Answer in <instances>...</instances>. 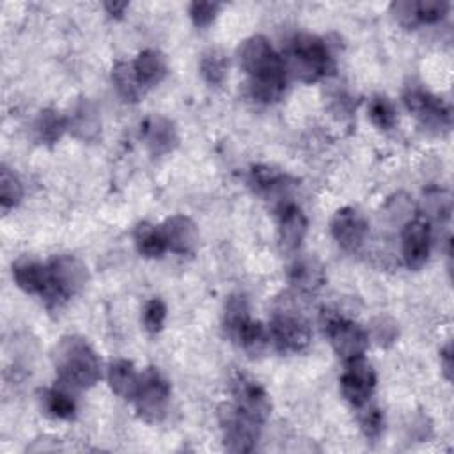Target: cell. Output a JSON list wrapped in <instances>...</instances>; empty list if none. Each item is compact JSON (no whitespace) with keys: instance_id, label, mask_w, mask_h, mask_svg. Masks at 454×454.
I'll list each match as a JSON object with an SVG mask.
<instances>
[{"instance_id":"obj_28","label":"cell","mask_w":454,"mask_h":454,"mask_svg":"<svg viewBox=\"0 0 454 454\" xmlns=\"http://www.w3.org/2000/svg\"><path fill=\"white\" fill-rule=\"evenodd\" d=\"M239 346L245 349V353L250 358H257L261 355L266 353V349L270 348L271 337H270V330L261 323V321H248L245 325V328L241 330L238 340Z\"/></svg>"},{"instance_id":"obj_18","label":"cell","mask_w":454,"mask_h":454,"mask_svg":"<svg viewBox=\"0 0 454 454\" xmlns=\"http://www.w3.org/2000/svg\"><path fill=\"white\" fill-rule=\"evenodd\" d=\"M250 184L254 186L255 192L262 193L268 199H277V207H280L282 204H286L287 200H284L289 186H291V179L289 176H286L284 172L268 167V165H255L250 170Z\"/></svg>"},{"instance_id":"obj_25","label":"cell","mask_w":454,"mask_h":454,"mask_svg":"<svg viewBox=\"0 0 454 454\" xmlns=\"http://www.w3.org/2000/svg\"><path fill=\"white\" fill-rule=\"evenodd\" d=\"M133 239L138 254L147 259L161 257L167 252V243L161 229L149 222H140L133 231Z\"/></svg>"},{"instance_id":"obj_34","label":"cell","mask_w":454,"mask_h":454,"mask_svg":"<svg viewBox=\"0 0 454 454\" xmlns=\"http://www.w3.org/2000/svg\"><path fill=\"white\" fill-rule=\"evenodd\" d=\"M167 307L160 298H153L144 305V328L149 333H158L163 328Z\"/></svg>"},{"instance_id":"obj_12","label":"cell","mask_w":454,"mask_h":454,"mask_svg":"<svg viewBox=\"0 0 454 454\" xmlns=\"http://www.w3.org/2000/svg\"><path fill=\"white\" fill-rule=\"evenodd\" d=\"M403 259L410 270H420L431 252V227L426 218H410L403 227L401 236Z\"/></svg>"},{"instance_id":"obj_11","label":"cell","mask_w":454,"mask_h":454,"mask_svg":"<svg viewBox=\"0 0 454 454\" xmlns=\"http://www.w3.org/2000/svg\"><path fill=\"white\" fill-rule=\"evenodd\" d=\"M374 369L364 356L346 362V369L340 376V392L348 403H351L356 408L367 404L374 392Z\"/></svg>"},{"instance_id":"obj_8","label":"cell","mask_w":454,"mask_h":454,"mask_svg":"<svg viewBox=\"0 0 454 454\" xmlns=\"http://www.w3.org/2000/svg\"><path fill=\"white\" fill-rule=\"evenodd\" d=\"M270 337L280 353H298L310 342V328L301 314L289 307L277 309L270 323Z\"/></svg>"},{"instance_id":"obj_3","label":"cell","mask_w":454,"mask_h":454,"mask_svg":"<svg viewBox=\"0 0 454 454\" xmlns=\"http://www.w3.org/2000/svg\"><path fill=\"white\" fill-rule=\"evenodd\" d=\"M284 64L287 74L303 83L317 82L335 71V59L328 44L312 34H298L291 39Z\"/></svg>"},{"instance_id":"obj_26","label":"cell","mask_w":454,"mask_h":454,"mask_svg":"<svg viewBox=\"0 0 454 454\" xmlns=\"http://www.w3.org/2000/svg\"><path fill=\"white\" fill-rule=\"evenodd\" d=\"M250 321L248 301L243 294H231L223 309V330L232 339L238 340L241 330Z\"/></svg>"},{"instance_id":"obj_22","label":"cell","mask_w":454,"mask_h":454,"mask_svg":"<svg viewBox=\"0 0 454 454\" xmlns=\"http://www.w3.org/2000/svg\"><path fill=\"white\" fill-rule=\"evenodd\" d=\"M67 121H69V129L73 131V135L82 140H94L99 133L101 121H99L98 108L87 98L80 99L74 105L73 114H71V117H67Z\"/></svg>"},{"instance_id":"obj_31","label":"cell","mask_w":454,"mask_h":454,"mask_svg":"<svg viewBox=\"0 0 454 454\" xmlns=\"http://www.w3.org/2000/svg\"><path fill=\"white\" fill-rule=\"evenodd\" d=\"M369 119L378 129H390L395 124V108L387 96H374L369 101Z\"/></svg>"},{"instance_id":"obj_33","label":"cell","mask_w":454,"mask_h":454,"mask_svg":"<svg viewBox=\"0 0 454 454\" xmlns=\"http://www.w3.org/2000/svg\"><path fill=\"white\" fill-rule=\"evenodd\" d=\"M449 4L443 0H420L415 2V18L419 23H438L447 16Z\"/></svg>"},{"instance_id":"obj_20","label":"cell","mask_w":454,"mask_h":454,"mask_svg":"<svg viewBox=\"0 0 454 454\" xmlns=\"http://www.w3.org/2000/svg\"><path fill=\"white\" fill-rule=\"evenodd\" d=\"M140 374L129 360L117 358L108 365V385L115 395L124 401H133Z\"/></svg>"},{"instance_id":"obj_2","label":"cell","mask_w":454,"mask_h":454,"mask_svg":"<svg viewBox=\"0 0 454 454\" xmlns=\"http://www.w3.org/2000/svg\"><path fill=\"white\" fill-rule=\"evenodd\" d=\"M53 365L59 383L67 390L90 388L101 378V364L90 344L76 335L59 340L53 349Z\"/></svg>"},{"instance_id":"obj_1","label":"cell","mask_w":454,"mask_h":454,"mask_svg":"<svg viewBox=\"0 0 454 454\" xmlns=\"http://www.w3.org/2000/svg\"><path fill=\"white\" fill-rule=\"evenodd\" d=\"M241 69L248 74V89L261 103L278 101L287 87L284 59L273 50L264 35H250L238 48Z\"/></svg>"},{"instance_id":"obj_6","label":"cell","mask_w":454,"mask_h":454,"mask_svg":"<svg viewBox=\"0 0 454 454\" xmlns=\"http://www.w3.org/2000/svg\"><path fill=\"white\" fill-rule=\"evenodd\" d=\"M218 420L223 434V447L229 452H252L257 445L261 422L243 413L234 403H223L218 408Z\"/></svg>"},{"instance_id":"obj_36","label":"cell","mask_w":454,"mask_h":454,"mask_svg":"<svg viewBox=\"0 0 454 454\" xmlns=\"http://www.w3.org/2000/svg\"><path fill=\"white\" fill-rule=\"evenodd\" d=\"M392 14L403 27H417V18H415V2L411 0H399L390 5Z\"/></svg>"},{"instance_id":"obj_23","label":"cell","mask_w":454,"mask_h":454,"mask_svg":"<svg viewBox=\"0 0 454 454\" xmlns=\"http://www.w3.org/2000/svg\"><path fill=\"white\" fill-rule=\"evenodd\" d=\"M66 387L59 385L55 388H44L39 392V403L46 415L60 420H71L76 413L74 399Z\"/></svg>"},{"instance_id":"obj_29","label":"cell","mask_w":454,"mask_h":454,"mask_svg":"<svg viewBox=\"0 0 454 454\" xmlns=\"http://www.w3.org/2000/svg\"><path fill=\"white\" fill-rule=\"evenodd\" d=\"M200 74L209 85H220L227 76L229 60L227 55L218 48H209L200 57Z\"/></svg>"},{"instance_id":"obj_30","label":"cell","mask_w":454,"mask_h":454,"mask_svg":"<svg viewBox=\"0 0 454 454\" xmlns=\"http://www.w3.org/2000/svg\"><path fill=\"white\" fill-rule=\"evenodd\" d=\"M23 197V186L20 183V179L7 168L2 167L0 168V206L2 211H9L12 207H16L20 204Z\"/></svg>"},{"instance_id":"obj_10","label":"cell","mask_w":454,"mask_h":454,"mask_svg":"<svg viewBox=\"0 0 454 454\" xmlns=\"http://www.w3.org/2000/svg\"><path fill=\"white\" fill-rule=\"evenodd\" d=\"M403 101L406 108L427 128L434 131L449 129L452 121V112L449 103H445L442 98H436L429 94L427 90H422L419 87L406 89Z\"/></svg>"},{"instance_id":"obj_39","label":"cell","mask_w":454,"mask_h":454,"mask_svg":"<svg viewBox=\"0 0 454 454\" xmlns=\"http://www.w3.org/2000/svg\"><path fill=\"white\" fill-rule=\"evenodd\" d=\"M105 11L110 14V16H115V18H121L124 14V11L128 9V2H105Z\"/></svg>"},{"instance_id":"obj_14","label":"cell","mask_w":454,"mask_h":454,"mask_svg":"<svg viewBox=\"0 0 454 454\" xmlns=\"http://www.w3.org/2000/svg\"><path fill=\"white\" fill-rule=\"evenodd\" d=\"M142 140L153 156H165L172 153L179 142L176 124L163 115H149L142 122Z\"/></svg>"},{"instance_id":"obj_7","label":"cell","mask_w":454,"mask_h":454,"mask_svg":"<svg viewBox=\"0 0 454 454\" xmlns=\"http://www.w3.org/2000/svg\"><path fill=\"white\" fill-rule=\"evenodd\" d=\"M170 385L156 367H147L138 380L135 392V408L140 419L145 422H160L168 406Z\"/></svg>"},{"instance_id":"obj_32","label":"cell","mask_w":454,"mask_h":454,"mask_svg":"<svg viewBox=\"0 0 454 454\" xmlns=\"http://www.w3.org/2000/svg\"><path fill=\"white\" fill-rule=\"evenodd\" d=\"M364 408L358 415L360 429L369 440H378L385 429V415L378 406H360Z\"/></svg>"},{"instance_id":"obj_24","label":"cell","mask_w":454,"mask_h":454,"mask_svg":"<svg viewBox=\"0 0 454 454\" xmlns=\"http://www.w3.org/2000/svg\"><path fill=\"white\" fill-rule=\"evenodd\" d=\"M112 82L117 94L126 103H137L144 94V85L140 83L131 62H117L112 67Z\"/></svg>"},{"instance_id":"obj_19","label":"cell","mask_w":454,"mask_h":454,"mask_svg":"<svg viewBox=\"0 0 454 454\" xmlns=\"http://www.w3.org/2000/svg\"><path fill=\"white\" fill-rule=\"evenodd\" d=\"M12 277L20 289L30 294H43L48 289V266L35 259L21 257L12 264Z\"/></svg>"},{"instance_id":"obj_9","label":"cell","mask_w":454,"mask_h":454,"mask_svg":"<svg viewBox=\"0 0 454 454\" xmlns=\"http://www.w3.org/2000/svg\"><path fill=\"white\" fill-rule=\"evenodd\" d=\"M229 381H231L229 385H231V394L234 397V404L243 413H247L248 417L262 424L271 413V401L268 392L261 387L257 380H254L252 376L241 371L232 372Z\"/></svg>"},{"instance_id":"obj_17","label":"cell","mask_w":454,"mask_h":454,"mask_svg":"<svg viewBox=\"0 0 454 454\" xmlns=\"http://www.w3.org/2000/svg\"><path fill=\"white\" fill-rule=\"evenodd\" d=\"M287 278H289V284L296 291H300L303 294H310V293L319 291L325 286L326 273H325L323 264L316 257L301 255V257L294 259L293 264L289 266Z\"/></svg>"},{"instance_id":"obj_37","label":"cell","mask_w":454,"mask_h":454,"mask_svg":"<svg viewBox=\"0 0 454 454\" xmlns=\"http://www.w3.org/2000/svg\"><path fill=\"white\" fill-rule=\"evenodd\" d=\"M374 339L381 344V346H388L395 340L397 337V326L392 319L388 317H378L374 321Z\"/></svg>"},{"instance_id":"obj_21","label":"cell","mask_w":454,"mask_h":454,"mask_svg":"<svg viewBox=\"0 0 454 454\" xmlns=\"http://www.w3.org/2000/svg\"><path fill=\"white\" fill-rule=\"evenodd\" d=\"M133 67L144 89H149L163 82L167 74V59L160 50L147 48L137 55Z\"/></svg>"},{"instance_id":"obj_13","label":"cell","mask_w":454,"mask_h":454,"mask_svg":"<svg viewBox=\"0 0 454 454\" xmlns=\"http://www.w3.org/2000/svg\"><path fill=\"white\" fill-rule=\"evenodd\" d=\"M330 232L339 247L348 252H356L369 232L367 220L355 207L339 209L330 222Z\"/></svg>"},{"instance_id":"obj_38","label":"cell","mask_w":454,"mask_h":454,"mask_svg":"<svg viewBox=\"0 0 454 454\" xmlns=\"http://www.w3.org/2000/svg\"><path fill=\"white\" fill-rule=\"evenodd\" d=\"M440 364H442L445 378L450 380V376H452V346H450V342L440 349Z\"/></svg>"},{"instance_id":"obj_27","label":"cell","mask_w":454,"mask_h":454,"mask_svg":"<svg viewBox=\"0 0 454 454\" xmlns=\"http://www.w3.org/2000/svg\"><path fill=\"white\" fill-rule=\"evenodd\" d=\"M69 128V121L59 110L44 108L35 119V133L43 144H55Z\"/></svg>"},{"instance_id":"obj_5","label":"cell","mask_w":454,"mask_h":454,"mask_svg":"<svg viewBox=\"0 0 454 454\" xmlns=\"http://www.w3.org/2000/svg\"><path fill=\"white\" fill-rule=\"evenodd\" d=\"M321 325H323V332H325L326 339L330 340L333 351L342 360L348 362V360L364 356V353L369 346V335L358 323H355L333 310H323Z\"/></svg>"},{"instance_id":"obj_4","label":"cell","mask_w":454,"mask_h":454,"mask_svg":"<svg viewBox=\"0 0 454 454\" xmlns=\"http://www.w3.org/2000/svg\"><path fill=\"white\" fill-rule=\"evenodd\" d=\"M48 289L43 294L50 309H59L64 301L78 294L87 280V266L74 255H55L48 262Z\"/></svg>"},{"instance_id":"obj_35","label":"cell","mask_w":454,"mask_h":454,"mask_svg":"<svg viewBox=\"0 0 454 454\" xmlns=\"http://www.w3.org/2000/svg\"><path fill=\"white\" fill-rule=\"evenodd\" d=\"M218 11H220L218 2H192L188 5V14H190L193 25L199 28L211 25L215 21Z\"/></svg>"},{"instance_id":"obj_15","label":"cell","mask_w":454,"mask_h":454,"mask_svg":"<svg viewBox=\"0 0 454 454\" xmlns=\"http://www.w3.org/2000/svg\"><path fill=\"white\" fill-rule=\"evenodd\" d=\"M161 232L167 243V250L174 254L190 255L199 245V231L190 216L174 215L167 218L161 225Z\"/></svg>"},{"instance_id":"obj_16","label":"cell","mask_w":454,"mask_h":454,"mask_svg":"<svg viewBox=\"0 0 454 454\" xmlns=\"http://www.w3.org/2000/svg\"><path fill=\"white\" fill-rule=\"evenodd\" d=\"M278 215V243L284 252H296L307 234V216L293 202L277 207Z\"/></svg>"}]
</instances>
